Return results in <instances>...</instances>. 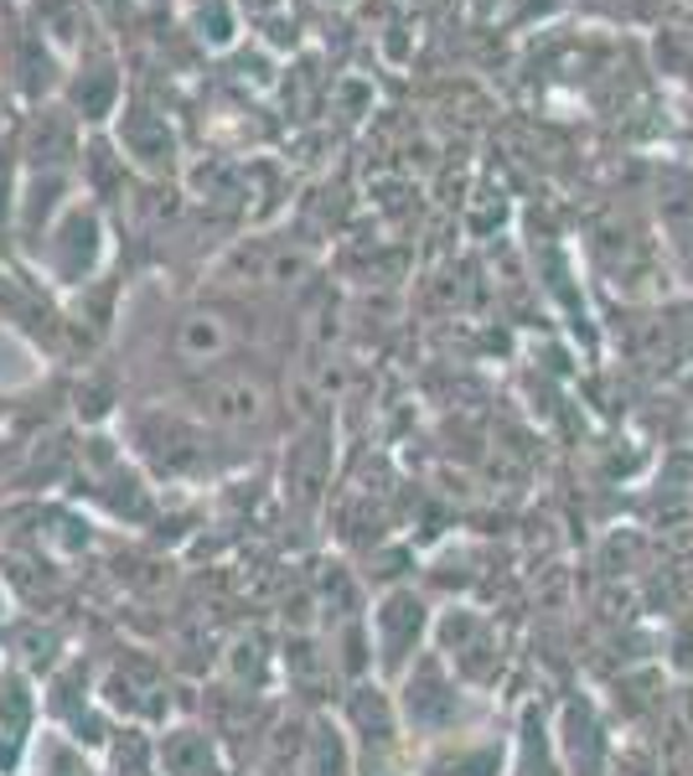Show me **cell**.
Masks as SVG:
<instances>
[{"label":"cell","mask_w":693,"mask_h":776,"mask_svg":"<svg viewBox=\"0 0 693 776\" xmlns=\"http://www.w3.org/2000/svg\"><path fill=\"white\" fill-rule=\"evenodd\" d=\"M182 347L192 357H213V353H223V347H228V332H223V321L218 316H192L182 326Z\"/></svg>","instance_id":"6da1fadb"}]
</instances>
